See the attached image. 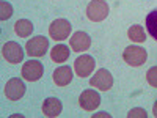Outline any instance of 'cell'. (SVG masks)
Listing matches in <instances>:
<instances>
[{"label": "cell", "instance_id": "6da1fadb", "mask_svg": "<svg viewBox=\"0 0 157 118\" xmlns=\"http://www.w3.org/2000/svg\"><path fill=\"white\" fill-rule=\"evenodd\" d=\"M109 3L105 0H91L86 6V16L93 22H101L109 16Z\"/></svg>", "mask_w": 157, "mask_h": 118}, {"label": "cell", "instance_id": "7a4b0ae2", "mask_svg": "<svg viewBox=\"0 0 157 118\" xmlns=\"http://www.w3.org/2000/svg\"><path fill=\"white\" fill-rule=\"evenodd\" d=\"M123 58L129 66H141L148 58V52L140 46H127L123 52Z\"/></svg>", "mask_w": 157, "mask_h": 118}, {"label": "cell", "instance_id": "3957f363", "mask_svg": "<svg viewBox=\"0 0 157 118\" xmlns=\"http://www.w3.org/2000/svg\"><path fill=\"white\" fill-rule=\"evenodd\" d=\"M72 30V25L66 19H57L50 24L49 27V36L55 41H64L69 38V33Z\"/></svg>", "mask_w": 157, "mask_h": 118}, {"label": "cell", "instance_id": "277c9868", "mask_svg": "<svg viewBox=\"0 0 157 118\" xmlns=\"http://www.w3.org/2000/svg\"><path fill=\"white\" fill-rule=\"evenodd\" d=\"M22 77L29 82H36L43 77L44 74V66L39 60H29L22 65Z\"/></svg>", "mask_w": 157, "mask_h": 118}, {"label": "cell", "instance_id": "5b68a950", "mask_svg": "<svg viewBox=\"0 0 157 118\" xmlns=\"http://www.w3.org/2000/svg\"><path fill=\"white\" fill-rule=\"evenodd\" d=\"M49 49V38L38 35L32 39H29L27 44H25V50L30 57H43Z\"/></svg>", "mask_w": 157, "mask_h": 118}, {"label": "cell", "instance_id": "8992f818", "mask_svg": "<svg viewBox=\"0 0 157 118\" xmlns=\"http://www.w3.org/2000/svg\"><path fill=\"white\" fill-rule=\"evenodd\" d=\"M90 85L94 87L101 91H109L113 85V76L110 74L109 69L105 68H101L94 73V76L90 79Z\"/></svg>", "mask_w": 157, "mask_h": 118}, {"label": "cell", "instance_id": "52a82bcc", "mask_svg": "<svg viewBox=\"0 0 157 118\" xmlns=\"http://www.w3.org/2000/svg\"><path fill=\"white\" fill-rule=\"evenodd\" d=\"M94 66H96L94 58L91 57V55H88V54H83V55H80V57H77L75 61H74L75 74L80 77V79L91 76V73L94 71Z\"/></svg>", "mask_w": 157, "mask_h": 118}, {"label": "cell", "instance_id": "ba28073f", "mask_svg": "<svg viewBox=\"0 0 157 118\" xmlns=\"http://www.w3.org/2000/svg\"><path fill=\"white\" fill-rule=\"evenodd\" d=\"M2 55H3V58L8 63L17 65V63H21L24 60V50L16 41H8L2 47Z\"/></svg>", "mask_w": 157, "mask_h": 118}, {"label": "cell", "instance_id": "9c48e42d", "mask_svg": "<svg viewBox=\"0 0 157 118\" xmlns=\"http://www.w3.org/2000/svg\"><path fill=\"white\" fill-rule=\"evenodd\" d=\"M5 96L10 101H19L24 95H25V85L21 79L13 77L5 84Z\"/></svg>", "mask_w": 157, "mask_h": 118}, {"label": "cell", "instance_id": "30bf717a", "mask_svg": "<svg viewBox=\"0 0 157 118\" xmlns=\"http://www.w3.org/2000/svg\"><path fill=\"white\" fill-rule=\"evenodd\" d=\"M78 104H80V107L86 112H93L94 109L99 107L101 104V96L98 91L94 90H85L82 91V95L78 96Z\"/></svg>", "mask_w": 157, "mask_h": 118}, {"label": "cell", "instance_id": "8fae6325", "mask_svg": "<svg viewBox=\"0 0 157 118\" xmlns=\"http://www.w3.org/2000/svg\"><path fill=\"white\" fill-rule=\"evenodd\" d=\"M90 46H91V38L85 32H75L69 38V47L74 52H85L90 49Z\"/></svg>", "mask_w": 157, "mask_h": 118}, {"label": "cell", "instance_id": "7c38bea8", "mask_svg": "<svg viewBox=\"0 0 157 118\" xmlns=\"http://www.w3.org/2000/svg\"><path fill=\"white\" fill-rule=\"evenodd\" d=\"M72 77H74L72 69H71L69 66H66V65L58 66V68L54 71V82H55V85H58V87H66V85H69L71 81H72Z\"/></svg>", "mask_w": 157, "mask_h": 118}, {"label": "cell", "instance_id": "4fadbf2b", "mask_svg": "<svg viewBox=\"0 0 157 118\" xmlns=\"http://www.w3.org/2000/svg\"><path fill=\"white\" fill-rule=\"evenodd\" d=\"M61 109H63V106H61V101L58 98H47L43 102V113L49 118L60 116Z\"/></svg>", "mask_w": 157, "mask_h": 118}, {"label": "cell", "instance_id": "5bb4252c", "mask_svg": "<svg viewBox=\"0 0 157 118\" xmlns=\"http://www.w3.org/2000/svg\"><path fill=\"white\" fill-rule=\"evenodd\" d=\"M50 58L55 63H64L69 58V47L66 44H58L50 50Z\"/></svg>", "mask_w": 157, "mask_h": 118}, {"label": "cell", "instance_id": "9a60e30c", "mask_svg": "<svg viewBox=\"0 0 157 118\" xmlns=\"http://www.w3.org/2000/svg\"><path fill=\"white\" fill-rule=\"evenodd\" d=\"M33 29H35L33 24H32L29 19H19V21L14 24V32H16V35L21 36V38L30 36L32 32H33Z\"/></svg>", "mask_w": 157, "mask_h": 118}, {"label": "cell", "instance_id": "2e32d148", "mask_svg": "<svg viewBox=\"0 0 157 118\" xmlns=\"http://www.w3.org/2000/svg\"><path fill=\"white\" fill-rule=\"evenodd\" d=\"M127 36L134 43H145L146 41V33H145V29L141 25H132L127 30Z\"/></svg>", "mask_w": 157, "mask_h": 118}, {"label": "cell", "instance_id": "e0dca14e", "mask_svg": "<svg viewBox=\"0 0 157 118\" xmlns=\"http://www.w3.org/2000/svg\"><path fill=\"white\" fill-rule=\"evenodd\" d=\"M146 29H148V33L157 41V8H154L152 11L148 13V16H146Z\"/></svg>", "mask_w": 157, "mask_h": 118}, {"label": "cell", "instance_id": "ac0fdd59", "mask_svg": "<svg viewBox=\"0 0 157 118\" xmlns=\"http://www.w3.org/2000/svg\"><path fill=\"white\" fill-rule=\"evenodd\" d=\"M13 16V6H11V3H8V2H0V19L2 21H6V19H10Z\"/></svg>", "mask_w": 157, "mask_h": 118}, {"label": "cell", "instance_id": "d6986e66", "mask_svg": "<svg viewBox=\"0 0 157 118\" xmlns=\"http://www.w3.org/2000/svg\"><path fill=\"white\" fill-rule=\"evenodd\" d=\"M146 81H148V84H149L151 87L157 88V66H152V68L148 69V73H146Z\"/></svg>", "mask_w": 157, "mask_h": 118}, {"label": "cell", "instance_id": "ffe728a7", "mask_svg": "<svg viewBox=\"0 0 157 118\" xmlns=\"http://www.w3.org/2000/svg\"><path fill=\"white\" fill-rule=\"evenodd\" d=\"M127 116H129V118H146V116H148V113H146V110H145V109H141V107H135V109H132V110H129Z\"/></svg>", "mask_w": 157, "mask_h": 118}, {"label": "cell", "instance_id": "44dd1931", "mask_svg": "<svg viewBox=\"0 0 157 118\" xmlns=\"http://www.w3.org/2000/svg\"><path fill=\"white\" fill-rule=\"evenodd\" d=\"M96 116H104V118H110L112 115H110V113H107V112H99V113H94V115H93V118H96Z\"/></svg>", "mask_w": 157, "mask_h": 118}, {"label": "cell", "instance_id": "7402d4cb", "mask_svg": "<svg viewBox=\"0 0 157 118\" xmlns=\"http://www.w3.org/2000/svg\"><path fill=\"white\" fill-rule=\"evenodd\" d=\"M152 113H154V116L157 118V101L154 102V106H152Z\"/></svg>", "mask_w": 157, "mask_h": 118}]
</instances>
